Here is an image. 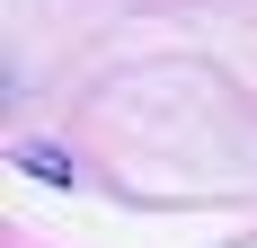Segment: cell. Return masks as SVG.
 Listing matches in <instances>:
<instances>
[{
  "mask_svg": "<svg viewBox=\"0 0 257 248\" xmlns=\"http://www.w3.org/2000/svg\"><path fill=\"white\" fill-rule=\"evenodd\" d=\"M18 169H36V177H53V186H62V177H71V160H62V151H45V142H27Z\"/></svg>",
  "mask_w": 257,
  "mask_h": 248,
  "instance_id": "obj_1",
  "label": "cell"
}]
</instances>
